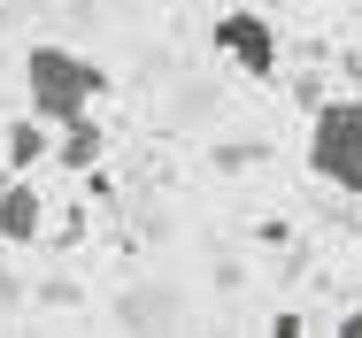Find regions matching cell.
Masks as SVG:
<instances>
[{"instance_id":"cell-6","label":"cell","mask_w":362,"mask_h":338,"mask_svg":"<svg viewBox=\"0 0 362 338\" xmlns=\"http://www.w3.org/2000/svg\"><path fill=\"white\" fill-rule=\"evenodd\" d=\"M100 146H108L100 123H93V116H77V123H62V138H54V162H62V169H93V162H100Z\"/></svg>"},{"instance_id":"cell-4","label":"cell","mask_w":362,"mask_h":338,"mask_svg":"<svg viewBox=\"0 0 362 338\" xmlns=\"http://www.w3.org/2000/svg\"><path fill=\"white\" fill-rule=\"evenodd\" d=\"M39 239H47V200L23 169H8L0 177V246H39Z\"/></svg>"},{"instance_id":"cell-1","label":"cell","mask_w":362,"mask_h":338,"mask_svg":"<svg viewBox=\"0 0 362 338\" xmlns=\"http://www.w3.org/2000/svg\"><path fill=\"white\" fill-rule=\"evenodd\" d=\"M100 92H108V69L70 54V47H31V54H23V100H31V116H47L54 131L77 123V116H93Z\"/></svg>"},{"instance_id":"cell-3","label":"cell","mask_w":362,"mask_h":338,"mask_svg":"<svg viewBox=\"0 0 362 338\" xmlns=\"http://www.w3.org/2000/svg\"><path fill=\"white\" fill-rule=\"evenodd\" d=\"M216 54L239 69V77L270 85V77H278V23H270L262 8H223L216 16Z\"/></svg>"},{"instance_id":"cell-7","label":"cell","mask_w":362,"mask_h":338,"mask_svg":"<svg viewBox=\"0 0 362 338\" xmlns=\"http://www.w3.org/2000/svg\"><path fill=\"white\" fill-rule=\"evenodd\" d=\"M339 338H362V308H347V315H339Z\"/></svg>"},{"instance_id":"cell-2","label":"cell","mask_w":362,"mask_h":338,"mask_svg":"<svg viewBox=\"0 0 362 338\" xmlns=\"http://www.w3.org/2000/svg\"><path fill=\"white\" fill-rule=\"evenodd\" d=\"M308 177L362 193V100H324L308 116Z\"/></svg>"},{"instance_id":"cell-5","label":"cell","mask_w":362,"mask_h":338,"mask_svg":"<svg viewBox=\"0 0 362 338\" xmlns=\"http://www.w3.org/2000/svg\"><path fill=\"white\" fill-rule=\"evenodd\" d=\"M0 154H8V169H31V162H47V154H54V138H47V116H23V123H8V131H0Z\"/></svg>"}]
</instances>
